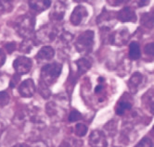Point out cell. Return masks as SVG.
Wrapping results in <instances>:
<instances>
[{
    "label": "cell",
    "mask_w": 154,
    "mask_h": 147,
    "mask_svg": "<svg viewBox=\"0 0 154 147\" xmlns=\"http://www.w3.org/2000/svg\"><path fill=\"white\" fill-rule=\"evenodd\" d=\"M6 49H7L8 54L13 53V51H15V49H16V44L15 43H8L6 46Z\"/></svg>",
    "instance_id": "obj_29"
},
{
    "label": "cell",
    "mask_w": 154,
    "mask_h": 147,
    "mask_svg": "<svg viewBox=\"0 0 154 147\" xmlns=\"http://www.w3.org/2000/svg\"><path fill=\"white\" fill-rule=\"evenodd\" d=\"M7 129V125H6V123L2 120V119H0V136L3 134L4 130Z\"/></svg>",
    "instance_id": "obj_31"
},
{
    "label": "cell",
    "mask_w": 154,
    "mask_h": 147,
    "mask_svg": "<svg viewBox=\"0 0 154 147\" xmlns=\"http://www.w3.org/2000/svg\"><path fill=\"white\" fill-rule=\"evenodd\" d=\"M141 24L147 28L153 27V15L150 13H144L141 16Z\"/></svg>",
    "instance_id": "obj_19"
},
{
    "label": "cell",
    "mask_w": 154,
    "mask_h": 147,
    "mask_svg": "<svg viewBox=\"0 0 154 147\" xmlns=\"http://www.w3.org/2000/svg\"><path fill=\"white\" fill-rule=\"evenodd\" d=\"M89 145L91 147H107L108 142L105 134L101 130H95L89 136Z\"/></svg>",
    "instance_id": "obj_7"
},
{
    "label": "cell",
    "mask_w": 154,
    "mask_h": 147,
    "mask_svg": "<svg viewBox=\"0 0 154 147\" xmlns=\"http://www.w3.org/2000/svg\"><path fill=\"white\" fill-rule=\"evenodd\" d=\"M55 56V50L51 46H43L38 53L35 56V58L37 61L42 62V61H48L52 59Z\"/></svg>",
    "instance_id": "obj_13"
},
{
    "label": "cell",
    "mask_w": 154,
    "mask_h": 147,
    "mask_svg": "<svg viewBox=\"0 0 154 147\" xmlns=\"http://www.w3.org/2000/svg\"><path fill=\"white\" fill-rule=\"evenodd\" d=\"M116 19L122 22H136L137 21V15L133 8L130 7H125L116 14Z\"/></svg>",
    "instance_id": "obj_11"
},
{
    "label": "cell",
    "mask_w": 154,
    "mask_h": 147,
    "mask_svg": "<svg viewBox=\"0 0 154 147\" xmlns=\"http://www.w3.org/2000/svg\"><path fill=\"white\" fill-rule=\"evenodd\" d=\"M132 107V104L128 101H119V103L117 104L116 106V108H115V112L118 116H122L125 114V112L126 110H129L131 109Z\"/></svg>",
    "instance_id": "obj_18"
},
{
    "label": "cell",
    "mask_w": 154,
    "mask_h": 147,
    "mask_svg": "<svg viewBox=\"0 0 154 147\" xmlns=\"http://www.w3.org/2000/svg\"><path fill=\"white\" fill-rule=\"evenodd\" d=\"M13 6H12V2L10 1H0V14H5L8 12H10L12 10Z\"/></svg>",
    "instance_id": "obj_20"
},
{
    "label": "cell",
    "mask_w": 154,
    "mask_h": 147,
    "mask_svg": "<svg viewBox=\"0 0 154 147\" xmlns=\"http://www.w3.org/2000/svg\"><path fill=\"white\" fill-rule=\"evenodd\" d=\"M75 64L77 66V69H78V73L79 74H84L86 71H88L91 68V63L89 60H87L86 58H80L78 60L75 61Z\"/></svg>",
    "instance_id": "obj_17"
},
{
    "label": "cell",
    "mask_w": 154,
    "mask_h": 147,
    "mask_svg": "<svg viewBox=\"0 0 154 147\" xmlns=\"http://www.w3.org/2000/svg\"><path fill=\"white\" fill-rule=\"evenodd\" d=\"M138 4H139L140 7H142V6H144V5H148L149 2L148 1H143V2H138Z\"/></svg>",
    "instance_id": "obj_34"
},
{
    "label": "cell",
    "mask_w": 154,
    "mask_h": 147,
    "mask_svg": "<svg viewBox=\"0 0 154 147\" xmlns=\"http://www.w3.org/2000/svg\"><path fill=\"white\" fill-rule=\"evenodd\" d=\"M6 62V54L5 52L0 49V67H2Z\"/></svg>",
    "instance_id": "obj_30"
},
{
    "label": "cell",
    "mask_w": 154,
    "mask_h": 147,
    "mask_svg": "<svg viewBox=\"0 0 154 147\" xmlns=\"http://www.w3.org/2000/svg\"><path fill=\"white\" fill-rule=\"evenodd\" d=\"M115 19L116 15L113 14V12L104 9L100 13V15L97 18V24H98L101 28L109 29L113 24V21L115 20Z\"/></svg>",
    "instance_id": "obj_8"
},
{
    "label": "cell",
    "mask_w": 154,
    "mask_h": 147,
    "mask_svg": "<svg viewBox=\"0 0 154 147\" xmlns=\"http://www.w3.org/2000/svg\"><path fill=\"white\" fill-rule=\"evenodd\" d=\"M52 2L50 0H37V1H29V6L32 9L36 12H42V11L48 9L51 6Z\"/></svg>",
    "instance_id": "obj_14"
},
{
    "label": "cell",
    "mask_w": 154,
    "mask_h": 147,
    "mask_svg": "<svg viewBox=\"0 0 154 147\" xmlns=\"http://www.w3.org/2000/svg\"><path fill=\"white\" fill-rule=\"evenodd\" d=\"M143 81V75L139 72H136L132 75V77L130 78V80L128 82V86L131 93H137V87L142 83Z\"/></svg>",
    "instance_id": "obj_15"
},
{
    "label": "cell",
    "mask_w": 154,
    "mask_h": 147,
    "mask_svg": "<svg viewBox=\"0 0 154 147\" xmlns=\"http://www.w3.org/2000/svg\"><path fill=\"white\" fill-rule=\"evenodd\" d=\"M32 60L26 56H19L13 62V68L19 75H24L29 73L32 69Z\"/></svg>",
    "instance_id": "obj_4"
},
{
    "label": "cell",
    "mask_w": 154,
    "mask_h": 147,
    "mask_svg": "<svg viewBox=\"0 0 154 147\" xmlns=\"http://www.w3.org/2000/svg\"><path fill=\"white\" fill-rule=\"evenodd\" d=\"M129 32L126 28H121L115 31L111 35V43L113 46H122L127 43L129 39Z\"/></svg>",
    "instance_id": "obj_6"
},
{
    "label": "cell",
    "mask_w": 154,
    "mask_h": 147,
    "mask_svg": "<svg viewBox=\"0 0 154 147\" xmlns=\"http://www.w3.org/2000/svg\"><path fill=\"white\" fill-rule=\"evenodd\" d=\"M12 147H31V146L26 143H17V144L13 145Z\"/></svg>",
    "instance_id": "obj_33"
},
{
    "label": "cell",
    "mask_w": 154,
    "mask_h": 147,
    "mask_svg": "<svg viewBox=\"0 0 154 147\" xmlns=\"http://www.w3.org/2000/svg\"><path fill=\"white\" fill-rule=\"evenodd\" d=\"M144 51L147 55H150V56H153L154 55V44L153 43H149L148 44L147 46H145L144 48Z\"/></svg>",
    "instance_id": "obj_28"
},
{
    "label": "cell",
    "mask_w": 154,
    "mask_h": 147,
    "mask_svg": "<svg viewBox=\"0 0 154 147\" xmlns=\"http://www.w3.org/2000/svg\"><path fill=\"white\" fill-rule=\"evenodd\" d=\"M104 86H103V84L102 83H100V84H98V85H97L96 86V89H95V93L96 94H100L102 91H103V88Z\"/></svg>",
    "instance_id": "obj_32"
},
{
    "label": "cell",
    "mask_w": 154,
    "mask_h": 147,
    "mask_svg": "<svg viewBox=\"0 0 154 147\" xmlns=\"http://www.w3.org/2000/svg\"><path fill=\"white\" fill-rule=\"evenodd\" d=\"M135 147H152V142L149 138L144 137L139 141V142H137Z\"/></svg>",
    "instance_id": "obj_27"
},
{
    "label": "cell",
    "mask_w": 154,
    "mask_h": 147,
    "mask_svg": "<svg viewBox=\"0 0 154 147\" xmlns=\"http://www.w3.org/2000/svg\"><path fill=\"white\" fill-rule=\"evenodd\" d=\"M141 56V50L137 42H132L129 46V58L132 60H137Z\"/></svg>",
    "instance_id": "obj_16"
},
{
    "label": "cell",
    "mask_w": 154,
    "mask_h": 147,
    "mask_svg": "<svg viewBox=\"0 0 154 147\" xmlns=\"http://www.w3.org/2000/svg\"><path fill=\"white\" fill-rule=\"evenodd\" d=\"M32 41H31L30 39H25L24 42L21 43L20 44V52L23 53H29L32 49Z\"/></svg>",
    "instance_id": "obj_22"
},
{
    "label": "cell",
    "mask_w": 154,
    "mask_h": 147,
    "mask_svg": "<svg viewBox=\"0 0 154 147\" xmlns=\"http://www.w3.org/2000/svg\"><path fill=\"white\" fill-rule=\"evenodd\" d=\"M9 102V94L6 91L0 92V107L7 106Z\"/></svg>",
    "instance_id": "obj_25"
},
{
    "label": "cell",
    "mask_w": 154,
    "mask_h": 147,
    "mask_svg": "<svg viewBox=\"0 0 154 147\" xmlns=\"http://www.w3.org/2000/svg\"><path fill=\"white\" fill-rule=\"evenodd\" d=\"M82 145L81 142H77L75 140H64L59 145V147H80Z\"/></svg>",
    "instance_id": "obj_23"
},
{
    "label": "cell",
    "mask_w": 154,
    "mask_h": 147,
    "mask_svg": "<svg viewBox=\"0 0 154 147\" xmlns=\"http://www.w3.org/2000/svg\"><path fill=\"white\" fill-rule=\"evenodd\" d=\"M115 147H119V146H115Z\"/></svg>",
    "instance_id": "obj_35"
},
{
    "label": "cell",
    "mask_w": 154,
    "mask_h": 147,
    "mask_svg": "<svg viewBox=\"0 0 154 147\" xmlns=\"http://www.w3.org/2000/svg\"><path fill=\"white\" fill-rule=\"evenodd\" d=\"M19 93L20 94L25 97L30 98L35 93V84L32 79H26L19 86Z\"/></svg>",
    "instance_id": "obj_10"
},
{
    "label": "cell",
    "mask_w": 154,
    "mask_h": 147,
    "mask_svg": "<svg viewBox=\"0 0 154 147\" xmlns=\"http://www.w3.org/2000/svg\"><path fill=\"white\" fill-rule=\"evenodd\" d=\"M38 91L40 93V94L44 97V98H48L51 95V93L49 91V89L48 88V86L46 84H44L42 82H40L39 83V88Z\"/></svg>",
    "instance_id": "obj_24"
},
{
    "label": "cell",
    "mask_w": 154,
    "mask_h": 147,
    "mask_svg": "<svg viewBox=\"0 0 154 147\" xmlns=\"http://www.w3.org/2000/svg\"><path fill=\"white\" fill-rule=\"evenodd\" d=\"M81 118H82V114L76 109L72 110L69 115V121L70 122H76V121L80 120Z\"/></svg>",
    "instance_id": "obj_26"
},
{
    "label": "cell",
    "mask_w": 154,
    "mask_h": 147,
    "mask_svg": "<svg viewBox=\"0 0 154 147\" xmlns=\"http://www.w3.org/2000/svg\"><path fill=\"white\" fill-rule=\"evenodd\" d=\"M66 10V6L64 2H56L51 10L49 18L51 20H57L60 21L63 19Z\"/></svg>",
    "instance_id": "obj_12"
},
{
    "label": "cell",
    "mask_w": 154,
    "mask_h": 147,
    "mask_svg": "<svg viewBox=\"0 0 154 147\" xmlns=\"http://www.w3.org/2000/svg\"><path fill=\"white\" fill-rule=\"evenodd\" d=\"M36 35L40 42H52L58 35V32L55 27L48 25L45 28H41Z\"/></svg>",
    "instance_id": "obj_9"
},
{
    "label": "cell",
    "mask_w": 154,
    "mask_h": 147,
    "mask_svg": "<svg viewBox=\"0 0 154 147\" xmlns=\"http://www.w3.org/2000/svg\"><path fill=\"white\" fill-rule=\"evenodd\" d=\"M87 130L88 129H87L86 125H85V124H83V123H78L75 126L74 131H75V134L78 137H84L87 132Z\"/></svg>",
    "instance_id": "obj_21"
},
{
    "label": "cell",
    "mask_w": 154,
    "mask_h": 147,
    "mask_svg": "<svg viewBox=\"0 0 154 147\" xmlns=\"http://www.w3.org/2000/svg\"><path fill=\"white\" fill-rule=\"evenodd\" d=\"M87 16H88V10L86 9L85 6L79 5L75 7V8L72 10L71 18H70V21L72 25L78 26L87 18Z\"/></svg>",
    "instance_id": "obj_5"
},
{
    "label": "cell",
    "mask_w": 154,
    "mask_h": 147,
    "mask_svg": "<svg viewBox=\"0 0 154 147\" xmlns=\"http://www.w3.org/2000/svg\"><path fill=\"white\" fill-rule=\"evenodd\" d=\"M94 36L93 31H85L79 35L75 43V48L79 53L87 54L91 52L94 46Z\"/></svg>",
    "instance_id": "obj_3"
},
{
    "label": "cell",
    "mask_w": 154,
    "mask_h": 147,
    "mask_svg": "<svg viewBox=\"0 0 154 147\" xmlns=\"http://www.w3.org/2000/svg\"><path fill=\"white\" fill-rule=\"evenodd\" d=\"M35 25V19L32 15H24L20 17L15 23L16 31L18 34L23 37L26 38L31 35V33L34 32Z\"/></svg>",
    "instance_id": "obj_2"
},
{
    "label": "cell",
    "mask_w": 154,
    "mask_h": 147,
    "mask_svg": "<svg viewBox=\"0 0 154 147\" xmlns=\"http://www.w3.org/2000/svg\"><path fill=\"white\" fill-rule=\"evenodd\" d=\"M62 70V65L54 62L45 65L41 70V82L47 86L55 82L60 77Z\"/></svg>",
    "instance_id": "obj_1"
}]
</instances>
